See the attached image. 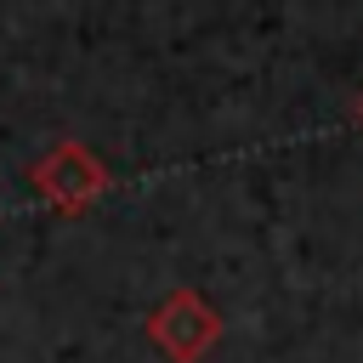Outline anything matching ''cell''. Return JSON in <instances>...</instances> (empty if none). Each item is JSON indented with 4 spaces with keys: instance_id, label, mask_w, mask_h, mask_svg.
I'll use <instances>...</instances> for the list:
<instances>
[{
    "instance_id": "3957f363",
    "label": "cell",
    "mask_w": 363,
    "mask_h": 363,
    "mask_svg": "<svg viewBox=\"0 0 363 363\" xmlns=\"http://www.w3.org/2000/svg\"><path fill=\"white\" fill-rule=\"evenodd\" d=\"M357 119H363V102H357Z\"/></svg>"
},
{
    "instance_id": "7a4b0ae2",
    "label": "cell",
    "mask_w": 363,
    "mask_h": 363,
    "mask_svg": "<svg viewBox=\"0 0 363 363\" xmlns=\"http://www.w3.org/2000/svg\"><path fill=\"white\" fill-rule=\"evenodd\" d=\"M34 187H40V199H45L51 210L79 216L91 199H102V193H108V164H102L85 142L62 136V142H57V147H45V159L34 164Z\"/></svg>"
},
{
    "instance_id": "6da1fadb",
    "label": "cell",
    "mask_w": 363,
    "mask_h": 363,
    "mask_svg": "<svg viewBox=\"0 0 363 363\" xmlns=\"http://www.w3.org/2000/svg\"><path fill=\"white\" fill-rule=\"evenodd\" d=\"M147 340H153L170 363H199V357L221 340V312H216L199 289H170V295L147 312Z\"/></svg>"
}]
</instances>
